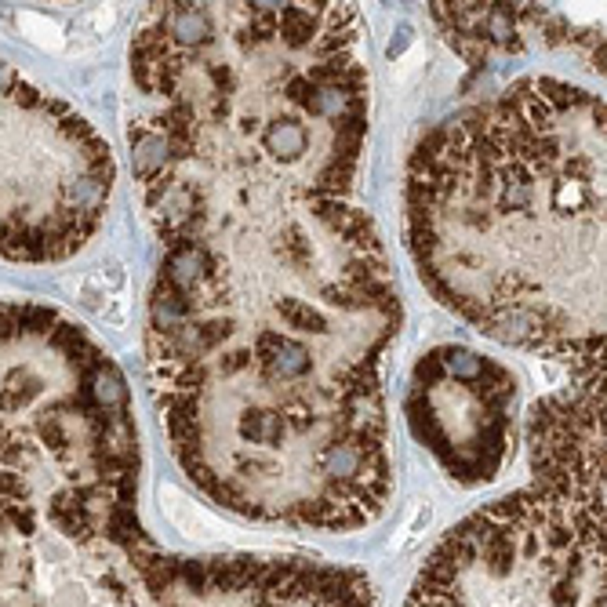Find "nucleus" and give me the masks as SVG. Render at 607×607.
Here are the masks:
<instances>
[{"label": "nucleus", "instance_id": "1", "mask_svg": "<svg viewBox=\"0 0 607 607\" xmlns=\"http://www.w3.org/2000/svg\"><path fill=\"white\" fill-rule=\"evenodd\" d=\"M160 240L146 368L171 454L248 520L353 531L389 502L385 244L349 197L269 171L135 178Z\"/></svg>", "mask_w": 607, "mask_h": 607}, {"label": "nucleus", "instance_id": "2", "mask_svg": "<svg viewBox=\"0 0 607 607\" xmlns=\"http://www.w3.org/2000/svg\"><path fill=\"white\" fill-rule=\"evenodd\" d=\"M408 248L437 302L502 346L603 375V95L513 80L408 164Z\"/></svg>", "mask_w": 607, "mask_h": 607}, {"label": "nucleus", "instance_id": "3", "mask_svg": "<svg viewBox=\"0 0 607 607\" xmlns=\"http://www.w3.org/2000/svg\"><path fill=\"white\" fill-rule=\"evenodd\" d=\"M131 171H277L353 193L371 77L353 4H149L135 26Z\"/></svg>", "mask_w": 607, "mask_h": 607}, {"label": "nucleus", "instance_id": "4", "mask_svg": "<svg viewBox=\"0 0 607 607\" xmlns=\"http://www.w3.org/2000/svg\"><path fill=\"white\" fill-rule=\"evenodd\" d=\"M531 483L454 524L404 607H603V375L531 408Z\"/></svg>", "mask_w": 607, "mask_h": 607}, {"label": "nucleus", "instance_id": "5", "mask_svg": "<svg viewBox=\"0 0 607 607\" xmlns=\"http://www.w3.org/2000/svg\"><path fill=\"white\" fill-rule=\"evenodd\" d=\"M0 607H378V593L310 557L171 553L138 498H109L0 531Z\"/></svg>", "mask_w": 607, "mask_h": 607}, {"label": "nucleus", "instance_id": "6", "mask_svg": "<svg viewBox=\"0 0 607 607\" xmlns=\"http://www.w3.org/2000/svg\"><path fill=\"white\" fill-rule=\"evenodd\" d=\"M131 389L80 324L0 298V531L66 502L138 495Z\"/></svg>", "mask_w": 607, "mask_h": 607}, {"label": "nucleus", "instance_id": "7", "mask_svg": "<svg viewBox=\"0 0 607 607\" xmlns=\"http://www.w3.org/2000/svg\"><path fill=\"white\" fill-rule=\"evenodd\" d=\"M113 182L109 142L0 58V258L77 255L106 219Z\"/></svg>", "mask_w": 607, "mask_h": 607}, {"label": "nucleus", "instance_id": "8", "mask_svg": "<svg viewBox=\"0 0 607 607\" xmlns=\"http://www.w3.org/2000/svg\"><path fill=\"white\" fill-rule=\"evenodd\" d=\"M404 415L415 440L462 488L502 473L517 433V375L469 346H433L411 371Z\"/></svg>", "mask_w": 607, "mask_h": 607}, {"label": "nucleus", "instance_id": "9", "mask_svg": "<svg viewBox=\"0 0 607 607\" xmlns=\"http://www.w3.org/2000/svg\"><path fill=\"white\" fill-rule=\"evenodd\" d=\"M430 18L440 26L444 40L469 62L498 51L517 55L527 44H574L603 58V33L579 37L560 4H430Z\"/></svg>", "mask_w": 607, "mask_h": 607}]
</instances>
